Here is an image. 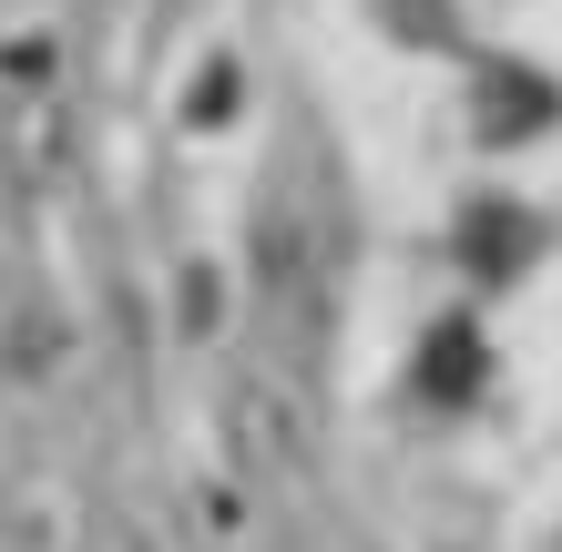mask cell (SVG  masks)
Listing matches in <instances>:
<instances>
[{
  "mask_svg": "<svg viewBox=\"0 0 562 552\" xmlns=\"http://www.w3.org/2000/svg\"><path fill=\"white\" fill-rule=\"evenodd\" d=\"M460 256H471V277H521V256H532V215L502 205V194H481V205L460 215Z\"/></svg>",
  "mask_w": 562,
  "mask_h": 552,
  "instance_id": "6da1fadb",
  "label": "cell"
},
{
  "mask_svg": "<svg viewBox=\"0 0 562 552\" xmlns=\"http://www.w3.org/2000/svg\"><path fill=\"white\" fill-rule=\"evenodd\" d=\"M552 113V82H532V72H512V61H491L481 72V134H532V123Z\"/></svg>",
  "mask_w": 562,
  "mask_h": 552,
  "instance_id": "7a4b0ae2",
  "label": "cell"
},
{
  "mask_svg": "<svg viewBox=\"0 0 562 552\" xmlns=\"http://www.w3.org/2000/svg\"><path fill=\"white\" fill-rule=\"evenodd\" d=\"M419 388H429V399H471V388H481V338L471 328H440V338H429Z\"/></svg>",
  "mask_w": 562,
  "mask_h": 552,
  "instance_id": "3957f363",
  "label": "cell"
}]
</instances>
